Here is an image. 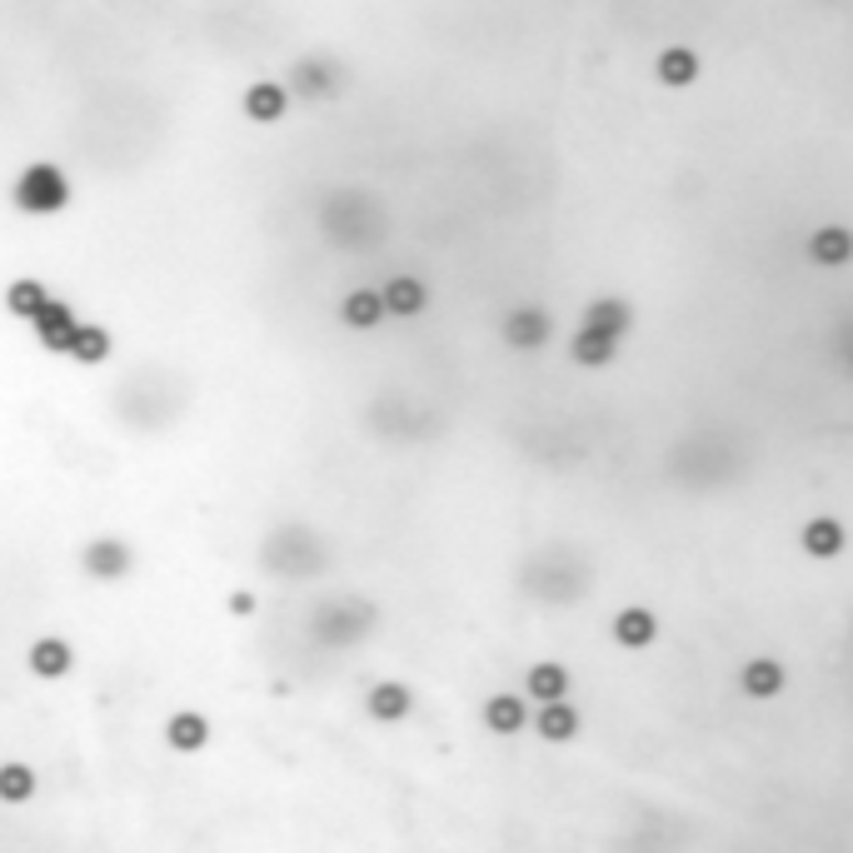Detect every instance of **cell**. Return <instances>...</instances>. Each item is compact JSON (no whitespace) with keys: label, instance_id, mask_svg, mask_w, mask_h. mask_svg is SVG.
<instances>
[{"label":"cell","instance_id":"cell-1","mask_svg":"<svg viewBox=\"0 0 853 853\" xmlns=\"http://www.w3.org/2000/svg\"><path fill=\"white\" fill-rule=\"evenodd\" d=\"M15 206L25 215H55V210L70 206V185L55 165H25L21 180H15Z\"/></svg>","mask_w":853,"mask_h":853},{"label":"cell","instance_id":"cell-2","mask_svg":"<svg viewBox=\"0 0 853 853\" xmlns=\"http://www.w3.org/2000/svg\"><path fill=\"white\" fill-rule=\"evenodd\" d=\"M80 569H86L90 579H120V574H130V544H120L115 534H100V540L86 544Z\"/></svg>","mask_w":853,"mask_h":853},{"label":"cell","instance_id":"cell-3","mask_svg":"<svg viewBox=\"0 0 853 853\" xmlns=\"http://www.w3.org/2000/svg\"><path fill=\"white\" fill-rule=\"evenodd\" d=\"M31 324H35V340H41L45 350H60V355L70 350V340H76V330H80L70 304H60V300H45Z\"/></svg>","mask_w":853,"mask_h":853},{"label":"cell","instance_id":"cell-4","mask_svg":"<svg viewBox=\"0 0 853 853\" xmlns=\"http://www.w3.org/2000/svg\"><path fill=\"white\" fill-rule=\"evenodd\" d=\"M165 744L175 749V754H200V749L210 744V719L206 713H170V724H165Z\"/></svg>","mask_w":853,"mask_h":853},{"label":"cell","instance_id":"cell-5","mask_svg":"<svg viewBox=\"0 0 853 853\" xmlns=\"http://www.w3.org/2000/svg\"><path fill=\"white\" fill-rule=\"evenodd\" d=\"M505 340L514 350H540L544 340H550V314L534 310V304H524V310H514L505 320Z\"/></svg>","mask_w":853,"mask_h":853},{"label":"cell","instance_id":"cell-6","mask_svg":"<svg viewBox=\"0 0 853 853\" xmlns=\"http://www.w3.org/2000/svg\"><path fill=\"white\" fill-rule=\"evenodd\" d=\"M70 664H76V654H70L65 639L45 634V639H35V644H31V674H41V679H65Z\"/></svg>","mask_w":853,"mask_h":853},{"label":"cell","instance_id":"cell-7","mask_svg":"<svg viewBox=\"0 0 853 853\" xmlns=\"http://www.w3.org/2000/svg\"><path fill=\"white\" fill-rule=\"evenodd\" d=\"M410 689L405 684H395V679H385V684H375L369 689V699H365V709H369V719H379V724H400L405 713H410Z\"/></svg>","mask_w":853,"mask_h":853},{"label":"cell","instance_id":"cell-8","mask_svg":"<svg viewBox=\"0 0 853 853\" xmlns=\"http://www.w3.org/2000/svg\"><path fill=\"white\" fill-rule=\"evenodd\" d=\"M285 106H290V90L275 86V80H255V86L245 90V115L259 120V125H270V120L285 115Z\"/></svg>","mask_w":853,"mask_h":853},{"label":"cell","instance_id":"cell-9","mask_svg":"<svg viewBox=\"0 0 853 853\" xmlns=\"http://www.w3.org/2000/svg\"><path fill=\"white\" fill-rule=\"evenodd\" d=\"M809 255L813 265H849L853 259V230L843 225H823L809 235Z\"/></svg>","mask_w":853,"mask_h":853},{"label":"cell","instance_id":"cell-10","mask_svg":"<svg viewBox=\"0 0 853 853\" xmlns=\"http://www.w3.org/2000/svg\"><path fill=\"white\" fill-rule=\"evenodd\" d=\"M654 634H660V619L649 614V609H619V619H614V639L624 649H649L654 644Z\"/></svg>","mask_w":853,"mask_h":853},{"label":"cell","instance_id":"cell-11","mask_svg":"<svg viewBox=\"0 0 853 853\" xmlns=\"http://www.w3.org/2000/svg\"><path fill=\"white\" fill-rule=\"evenodd\" d=\"M739 689H744L749 699H774V694L784 689V664L778 660H749L744 674H739Z\"/></svg>","mask_w":853,"mask_h":853},{"label":"cell","instance_id":"cell-12","mask_svg":"<svg viewBox=\"0 0 853 853\" xmlns=\"http://www.w3.org/2000/svg\"><path fill=\"white\" fill-rule=\"evenodd\" d=\"M340 314H345L350 330H379V320H385V295L379 290H350L345 304H340Z\"/></svg>","mask_w":853,"mask_h":853},{"label":"cell","instance_id":"cell-13","mask_svg":"<svg viewBox=\"0 0 853 853\" xmlns=\"http://www.w3.org/2000/svg\"><path fill=\"white\" fill-rule=\"evenodd\" d=\"M385 314H420L424 300H430V290H424L414 275H395V280H385Z\"/></svg>","mask_w":853,"mask_h":853},{"label":"cell","instance_id":"cell-14","mask_svg":"<svg viewBox=\"0 0 853 853\" xmlns=\"http://www.w3.org/2000/svg\"><path fill=\"white\" fill-rule=\"evenodd\" d=\"M660 80L664 86H674V90H684V86H694L699 80V55L689 51V45H669V51H660Z\"/></svg>","mask_w":853,"mask_h":853},{"label":"cell","instance_id":"cell-15","mask_svg":"<svg viewBox=\"0 0 853 853\" xmlns=\"http://www.w3.org/2000/svg\"><path fill=\"white\" fill-rule=\"evenodd\" d=\"M614 350H619V340H609V335H599V330H589V324H579V335H574L569 355L579 359L584 369H605L609 359H614Z\"/></svg>","mask_w":853,"mask_h":853},{"label":"cell","instance_id":"cell-16","mask_svg":"<svg viewBox=\"0 0 853 853\" xmlns=\"http://www.w3.org/2000/svg\"><path fill=\"white\" fill-rule=\"evenodd\" d=\"M629 304L624 300H595L589 310H584V324L589 330H599V335H609V340H624V330H629Z\"/></svg>","mask_w":853,"mask_h":853},{"label":"cell","instance_id":"cell-17","mask_svg":"<svg viewBox=\"0 0 853 853\" xmlns=\"http://www.w3.org/2000/svg\"><path fill=\"white\" fill-rule=\"evenodd\" d=\"M534 729H540V739H550V744H564V739L579 734V713H574L564 699H554V704H544L540 709Z\"/></svg>","mask_w":853,"mask_h":853},{"label":"cell","instance_id":"cell-18","mask_svg":"<svg viewBox=\"0 0 853 853\" xmlns=\"http://www.w3.org/2000/svg\"><path fill=\"white\" fill-rule=\"evenodd\" d=\"M804 550H809L813 560H833V554L843 550V524L839 519H809V524H804Z\"/></svg>","mask_w":853,"mask_h":853},{"label":"cell","instance_id":"cell-19","mask_svg":"<svg viewBox=\"0 0 853 853\" xmlns=\"http://www.w3.org/2000/svg\"><path fill=\"white\" fill-rule=\"evenodd\" d=\"M524 689H530L540 704H554V699L569 694V669H564V664H534L530 679H524Z\"/></svg>","mask_w":853,"mask_h":853},{"label":"cell","instance_id":"cell-20","mask_svg":"<svg viewBox=\"0 0 853 853\" xmlns=\"http://www.w3.org/2000/svg\"><path fill=\"white\" fill-rule=\"evenodd\" d=\"M485 724L495 729V734H519V729H524V704H519L514 694H495V699L485 704Z\"/></svg>","mask_w":853,"mask_h":853},{"label":"cell","instance_id":"cell-21","mask_svg":"<svg viewBox=\"0 0 853 853\" xmlns=\"http://www.w3.org/2000/svg\"><path fill=\"white\" fill-rule=\"evenodd\" d=\"M45 300H51V295H45V285L31 280V275H25V280H15L11 290H5V310L21 314V320H35V310H41Z\"/></svg>","mask_w":853,"mask_h":853},{"label":"cell","instance_id":"cell-22","mask_svg":"<svg viewBox=\"0 0 853 853\" xmlns=\"http://www.w3.org/2000/svg\"><path fill=\"white\" fill-rule=\"evenodd\" d=\"M65 355H76L80 365H100V359L110 355V335L100 330V324H80L76 340H70V350H65Z\"/></svg>","mask_w":853,"mask_h":853},{"label":"cell","instance_id":"cell-23","mask_svg":"<svg viewBox=\"0 0 853 853\" xmlns=\"http://www.w3.org/2000/svg\"><path fill=\"white\" fill-rule=\"evenodd\" d=\"M35 794V768L31 764H0V799L25 804Z\"/></svg>","mask_w":853,"mask_h":853},{"label":"cell","instance_id":"cell-24","mask_svg":"<svg viewBox=\"0 0 853 853\" xmlns=\"http://www.w3.org/2000/svg\"><path fill=\"white\" fill-rule=\"evenodd\" d=\"M230 614H255V595H245V589H235V595H230Z\"/></svg>","mask_w":853,"mask_h":853}]
</instances>
